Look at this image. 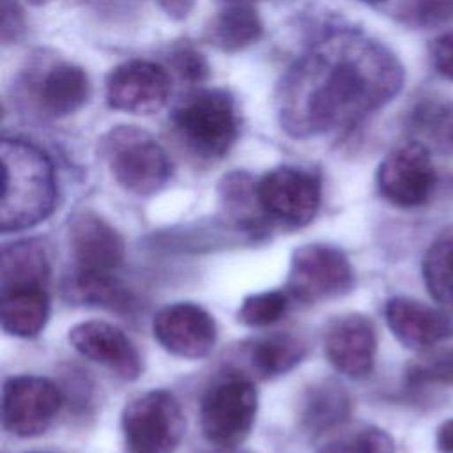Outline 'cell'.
Here are the masks:
<instances>
[{
    "instance_id": "obj_1",
    "label": "cell",
    "mask_w": 453,
    "mask_h": 453,
    "mask_svg": "<svg viewBox=\"0 0 453 453\" xmlns=\"http://www.w3.org/2000/svg\"><path fill=\"white\" fill-rule=\"evenodd\" d=\"M403 69L382 44L352 30L317 41L281 78L276 108L294 138L352 127L391 101Z\"/></svg>"
},
{
    "instance_id": "obj_2",
    "label": "cell",
    "mask_w": 453,
    "mask_h": 453,
    "mask_svg": "<svg viewBox=\"0 0 453 453\" xmlns=\"http://www.w3.org/2000/svg\"><path fill=\"white\" fill-rule=\"evenodd\" d=\"M0 157L4 172L2 232L25 230L46 219L57 200L51 159L39 147L19 138H4Z\"/></svg>"
},
{
    "instance_id": "obj_3",
    "label": "cell",
    "mask_w": 453,
    "mask_h": 453,
    "mask_svg": "<svg viewBox=\"0 0 453 453\" xmlns=\"http://www.w3.org/2000/svg\"><path fill=\"white\" fill-rule=\"evenodd\" d=\"M173 126L180 140L202 157H223L237 138V115L225 90H202L173 111Z\"/></svg>"
},
{
    "instance_id": "obj_4",
    "label": "cell",
    "mask_w": 453,
    "mask_h": 453,
    "mask_svg": "<svg viewBox=\"0 0 453 453\" xmlns=\"http://www.w3.org/2000/svg\"><path fill=\"white\" fill-rule=\"evenodd\" d=\"M103 152L113 179L134 195H152L170 177L165 149L145 131L117 127L103 142Z\"/></svg>"
},
{
    "instance_id": "obj_5",
    "label": "cell",
    "mask_w": 453,
    "mask_h": 453,
    "mask_svg": "<svg viewBox=\"0 0 453 453\" xmlns=\"http://www.w3.org/2000/svg\"><path fill=\"white\" fill-rule=\"evenodd\" d=\"M257 409L258 395L253 382L239 373L225 375L202 398V432L216 448H235L251 432Z\"/></svg>"
},
{
    "instance_id": "obj_6",
    "label": "cell",
    "mask_w": 453,
    "mask_h": 453,
    "mask_svg": "<svg viewBox=\"0 0 453 453\" xmlns=\"http://www.w3.org/2000/svg\"><path fill=\"white\" fill-rule=\"evenodd\" d=\"M186 428L177 398L165 389H150L133 398L122 412L127 453H173Z\"/></svg>"
},
{
    "instance_id": "obj_7",
    "label": "cell",
    "mask_w": 453,
    "mask_h": 453,
    "mask_svg": "<svg viewBox=\"0 0 453 453\" xmlns=\"http://www.w3.org/2000/svg\"><path fill=\"white\" fill-rule=\"evenodd\" d=\"M354 287V269L347 255L322 242L299 246L290 258L285 290L290 299L313 304L340 297Z\"/></svg>"
},
{
    "instance_id": "obj_8",
    "label": "cell",
    "mask_w": 453,
    "mask_h": 453,
    "mask_svg": "<svg viewBox=\"0 0 453 453\" xmlns=\"http://www.w3.org/2000/svg\"><path fill=\"white\" fill-rule=\"evenodd\" d=\"M62 405L60 389L44 377L16 375L4 382L2 423L18 437H35L42 434Z\"/></svg>"
},
{
    "instance_id": "obj_9",
    "label": "cell",
    "mask_w": 453,
    "mask_h": 453,
    "mask_svg": "<svg viewBox=\"0 0 453 453\" xmlns=\"http://www.w3.org/2000/svg\"><path fill=\"white\" fill-rule=\"evenodd\" d=\"M320 180L315 173L296 168L278 166L257 182L260 209L283 223L306 225L320 207Z\"/></svg>"
},
{
    "instance_id": "obj_10",
    "label": "cell",
    "mask_w": 453,
    "mask_h": 453,
    "mask_svg": "<svg viewBox=\"0 0 453 453\" xmlns=\"http://www.w3.org/2000/svg\"><path fill=\"white\" fill-rule=\"evenodd\" d=\"M435 186V170L428 149L419 142L395 147L377 170L379 193L396 207H418L428 202Z\"/></svg>"
},
{
    "instance_id": "obj_11",
    "label": "cell",
    "mask_w": 453,
    "mask_h": 453,
    "mask_svg": "<svg viewBox=\"0 0 453 453\" xmlns=\"http://www.w3.org/2000/svg\"><path fill=\"white\" fill-rule=\"evenodd\" d=\"M172 90L165 67L149 60H129L117 65L106 78V101L113 110L133 115L159 111Z\"/></svg>"
},
{
    "instance_id": "obj_12",
    "label": "cell",
    "mask_w": 453,
    "mask_h": 453,
    "mask_svg": "<svg viewBox=\"0 0 453 453\" xmlns=\"http://www.w3.org/2000/svg\"><path fill=\"white\" fill-rule=\"evenodd\" d=\"M152 333L166 352L184 359L205 357L218 338L214 317L195 303H173L161 308L154 315Z\"/></svg>"
},
{
    "instance_id": "obj_13",
    "label": "cell",
    "mask_w": 453,
    "mask_h": 453,
    "mask_svg": "<svg viewBox=\"0 0 453 453\" xmlns=\"http://www.w3.org/2000/svg\"><path fill=\"white\" fill-rule=\"evenodd\" d=\"M69 343L83 357L99 363L124 380L138 379L142 357L129 336L103 320H87L69 329Z\"/></svg>"
},
{
    "instance_id": "obj_14",
    "label": "cell",
    "mask_w": 453,
    "mask_h": 453,
    "mask_svg": "<svg viewBox=\"0 0 453 453\" xmlns=\"http://www.w3.org/2000/svg\"><path fill=\"white\" fill-rule=\"evenodd\" d=\"M324 350L340 373L352 379L366 377L373 370L377 354L373 322L361 313L334 319L326 329Z\"/></svg>"
},
{
    "instance_id": "obj_15",
    "label": "cell",
    "mask_w": 453,
    "mask_h": 453,
    "mask_svg": "<svg viewBox=\"0 0 453 453\" xmlns=\"http://www.w3.org/2000/svg\"><path fill=\"white\" fill-rule=\"evenodd\" d=\"M384 315L395 338L414 350H428L453 336V320L442 310L412 297H391Z\"/></svg>"
},
{
    "instance_id": "obj_16",
    "label": "cell",
    "mask_w": 453,
    "mask_h": 453,
    "mask_svg": "<svg viewBox=\"0 0 453 453\" xmlns=\"http://www.w3.org/2000/svg\"><path fill=\"white\" fill-rule=\"evenodd\" d=\"M69 244L76 271L113 274L124 260L120 234L92 212H81L71 221Z\"/></svg>"
},
{
    "instance_id": "obj_17",
    "label": "cell",
    "mask_w": 453,
    "mask_h": 453,
    "mask_svg": "<svg viewBox=\"0 0 453 453\" xmlns=\"http://www.w3.org/2000/svg\"><path fill=\"white\" fill-rule=\"evenodd\" d=\"M48 287L2 288L0 320L5 333L19 338L37 336L50 317Z\"/></svg>"
},
{
    "instance_id": "obj_18",
    "label": "cell",
    "mask_w": 453,
    "mask_h": 453,
    "mask_svg": "<svg viewBox=\"0 0 453 453\" xmlns=\"http://www.w3.org/2000/svg\"><path fill=\"white\" fill-rule=\"evenodd\" d=\"M90 96L87 73L73 64H57L46 71L37 87V101L51 117L78 111Z\"/></svg>"
},
{
    "instance_id": "obj_19",
    "label": "cell",
    "mask_w": 453,
    "mask_h": 453,
    "mask_svg": "<svg viewBox=\"0 0 453 453\" xmlns=\"http://www.w3.org/2000/svg\"><path fill=\"white\" fill-rule=\"evenodd\" d=\"M350 414V398L347 391L334 380H320L311 384L299 405L301 426L310 434L333 432Z\"/></svg>"
},
{
    "instance_id": "obj_20",
    "label": "cell",
    "mask_w": 453,
    "mask_h": 453,
    "mask_svg": "<svg viewBox=\"0 0 453 453\" xmlns=\"http://www.w3.org/2000/svg\"><path fill=\"white\" fill-rule=\"evenodd\" d=\"M262 35V21L250 4H230L207 25L205 39L214 48L234 53L257 42Z\"/></svg>"
},
{
    "instance_id": "obj_21",
    "label": "cell",
    "mask_w": 453,
    "mask_h": 453,
    "mask_svg": "<svg viewBox=\"0 0 453 453\" xmlns=\"http://www.w3.org/2000/svg\"><path fill=\"white\" fill-rule=\"evenodd\" d=\"M304 354V342L290 333H271L244 345V356L260 377H278L290 372Z\"/></svg>"
},
{
    "instance_id": "obj_22",
    "label": "cell",
    "mask_w": 453,
    "mask_h": 453,
    "mask_svg": "<svg viewBox=\"0 0 453 453\" xmlns=\"http://www.w3.org/2000/svg\"><path fill=\"white\" fill-rule=\"evenodd\" d=\"M50 264L35 241H16L2 248L0 288L48 287Z\"/></svg>"
},
{
    "instance_id": "obj_23",
    "label": "cell",
    "mask_w": 453,
    "mask_h": 453,
    "mask_svg": "<svg viewBox=\"0 0 453 453\" xmlns=\"http://www.w3.org/2000/svg\"><path fill=\"white\" fill-rule=\"evenodd\" d=\"M423 280L439 304L453 308V226L439 232L430 242L423 257Z\"/></svg>"
},
{
    "instance_id": "obj_24",
    "label": "cell",
    "mask_w": 453,
    "mask_h": 453,
    "mask_svg": "<svg viewBox=\"0 0 453 453\" xmlns=\"http://www.w3.org/2000/svg\"><path fill=\"white\" fill-rule=\"evenodd\" d=\"M319 453H395V442L379 426L357 425L329 435Z\"/></svg>"
},
{
    "instance_id": "obj_25",
    "label": "cell",
    "mask_w": 453,
    "mask_h": 453,
    "mask_svg": "<svg viewBox=\"0 0 453 453\" xmlns=\"http://www.w3.org/2000/svg\"><path fill=\"white\" fill-rule=\"evenodd\" d=\"M69 292L81 303L108 308L127 306V294L113 274L76 271Z\"/></svg>"
},
{
    "instance_id": "obj_26",
    "label": "cell",
    "mask_w": 453,
    "mask_h": 453,
    "mask_svg": "<svg viewBox=\"0 0 453 453\" xmlns=\"http://www.w3.org/2000/svg\"><path fill=\"white\" fill-rule=\"evenodd\" d=\"M290 296L287 290H264L242 299L237 319L250 327H267L285 317Z\"/></svg>"
},
{
    "instance_id": "obj_27",
    "label": "cell",
    "mask_w": 453,
    "mask_h": 453,
    "mask_svg": "<svg viewBox=\"0 0 453 453\" xmlns=\"http://www.w3.org/2000/svg\"><path fill=\"white\" fill-rule=\"evenodd\" d=\"M411 386L453 384V349L425 352L407 370Z\"/></svg>"
},
{
    "instance_id": "obj_28",
    "label": "cell",
    "mask_w": 453,
    "mask_h": 453,
    "mask_svg": "<svg viewBox=\"0 0 453 453\" xmlns=\"http://www.w3.org/2000/svg\"><path fill=\"white\" fill-rule=\"evenodd\" d=\"M412 16L423 27H435L453 18V0H412Z\"/></svg>"
},
{
    "instance_id": "obj_29",
    "label": "cell",
    "mask_w": 453,
    "mask_h": 453,
    "mask_svg": "<svg viewBox=\"0 0 453 453\" xmlns=\"http://www.w3.org/2000/svg\"><path fill=\"white\" fill-rule=\"evenodd\" d=\"M435 71L453 81V32L439 35L430 48Z\"/></svg>"
},
{
    "instance_id": "obj_30",
    "label": "cell",
    "mask_w": 453,
    "mask_h": 453,
    "mask_svg": "<svg viewBox=\"0 0 453 453\" xmlns=\"http://www.w3.org/2000/svg\"><path fill=\"white\" fill-rule=\"evenodd\" d=\"M172 64H173V69L186 80H202L207 73V65L203 62V58L195 53L193 50H179L177 53H173L172 57Z\"/></svg>"
},
{
    "instance_id": "obj_31",
    "label": "cell",
    "mask_w": 453,
    "mask_h": 453,
    "mask_svg": "<svg viewBox=\"0 0 453 453\" xmlns=\"http://www.w3.org/2000/svg\"><path fill=\"white\" fill-rule=\"evenodd\" d=\"M23 32V12L16 0H2V41H16Z\"/></svg>"
},
{
    "instance_id": "obj_32",
    "label": "cell",
    "mask_w": 453,
    "mask_h": 453,
    "mask_svg": "<svg viewBox=\"0 0 453 453\" xmlns=\"http://www.w3.org/2000/svg\"><path fill=\"white\" fill-rule=\"evenodd\" d=\"M157 4L168 16L175 19H184L193 11L195 0H157Z\"/></svg>"
},
{
    "instance_id": "obj_33",
    "label": "cell",
    "mask_w": 453,
    "mask_h": 453,
    "mask_svg": "<svg viewBox=\"0 0 453 453\" xmlns=\"http://www.w3.org/2000/svg\"><path fill=\"white\" fill-rule=\"evenodd\" d=\"M435 444L439 453H453V419H448L439 426Z\"/></svg>"
},
{
    "instance_id": "obj_34",
    "label": "cell",
    "mask_w": 453,
    "mask_h": 453,
    "mask_svg": "<svg viewBox=\"0 0 453 453\" xmlns=\"http://www.w3.org/2000/svg\"><path fill=\"white\" fill-rule=\"evenodd\" d=\"M221 451L218 453H242V451H235V448H219Z\"/></svg>"
},
{
    "instance_id": "obj_35",
    "label": "cell",
    "mask_w": 453,
    "mask_h": 453,
    "mask_svg": "<svg viewBox=\"0 0 453 453\" xmlns=\"http://www.w3.org/2000/svg\"><path fill=\"white\" fill-rule=\"evenodd\" d=\"M230 4H250V2H253V0H228Z\"/></svg>"
},
{
    "instance_id": "obj_36",
    "label": "cell",
    "mask_w": 453,
    "mask_h": 453,
    "mask_svg": "<svg viewBox=\"0 0 453 453\" xmlns=\"http://www.w3.org/2000/svg\"><path fill=\"white\" fill-rule=\"evenodd\" d=\"M361 2H366V4H380V2H386V0H361Z\"/></svg>"
},
{
    "instance_id": "obj_37",
    "label": "cell",
    "mask_w": 453,
    "mask_h": 453,
    "mask_svg": "<svg viewBox=\"0 0 453 453\" xmlns=\"http://www.w3.org/2000/svg\"><path fill=\"white\" fill-rule=\"evenodd\" d=\"M30 2H32V4H37V5H39V4H46V2H50V0H30Z\"/></svg>"
}]
</instances>
